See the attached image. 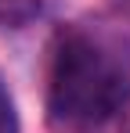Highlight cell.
Segmentation results:
<instances>
[{
	"label": "cell",
	"mask_w": 130,
	"mask_h": 133,
	"mask_svg": "<svg viewBox=\"0 0 130 133\" xmlns=\"http://www.w3.org/2000/svg\"><path fill=\"white\" fill-rule=\"evenodd\" d=\"M130 108V72L83 29H58L47 61V119L58 130H98Z\"/></svg>",
	"instance_id": "obj_1"
},
{
	"label": "cell",
	"mask_w": 130,
	"mask_h": 133,
	"mask_svg": "<svg viewBox=\"0 0 130 133\" xmlns=\"http://www.w3.org/2000/svg\"><path fill=\"white\" fill-rule=\"evenodd\" d=\"M43 11V0H0V25L4 29H25Z\"/></svg>",
	"instance_id": "obj_2"
},
{
	"label": "cell",
	"mask_w": 130,
	"mask_h": 133,
	"mask_svg": "<svg viewBox=\"0 0 130 133\" xmlns=\"http://www.w3.org/2000/svg\"><path fill=\"white\" fill-rule=\"evenodd\" d=\"M0 133H22L18 126V111H15V101H11V94L7 87L0 83Z\"/></svg>",
	"instance_id": "obj_3"
}]
</instances>
